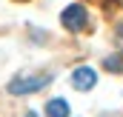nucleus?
I'll return each mask as SVG.
<instances>
[{
    "label": "nucleus",
    "instance_id": "nucleus-5",
    "mask_svg": "<svg viewBox=\"0 0 123 117\" xmlns=\"http://www.w3.org/2000/svg\"><path fill=\"white\" fill-rule=\"evenodd\" d=\"M103 66H106L109 71H120V69H123V60L115 54V57H106V60H103Z\"/></svg>",
    "mask_w": 123,
    "mask_h": 117
},
{
    "label": "nucleus",
    "instance_id": "nucleus-2",
    "mask_svg": "<svg viewBox=\"0 0 123 117\" xmlns=\"http://www.w3.org/2000/svg\"><path fill=\"white\" fill-rule=\"evenodd\" d=\"M60 20H63V26L69 31H80L83 26H86V9L83 6H66L63 9V14H60Z\"/></svg>",
    "mask_w": 123,
    "mask_h": 117
},
{
    "label": "nucleus",
    "instance_id": "nucleus-6",
    "mask_svg": "<svg viewBox=\"0 0 123 117\" xmlns=\"http://www.w3.org/2000/svg\"><path fill=\"white\" fill-rule=\"evenodd\" d=\"M117 46H120V49H123V26H120V29H117Z\"/></svg>",
    "mask_w": 123,
    "mask_h": 117
},
{
    "label": "nucleus",
    "instance_id": "nucleus-4",
    "mask_svg": "<svg viewBox=\"0 0 123 117\" xmlns=\"http://www.w3.org/2000/svg\"><path fill=\"white\" fill-rule=\"evenodd\" d=\"M46 114L49 117H69V103L66 100H49V106H46Z\"/></svg>",
    "mask_w": 123,
    "mask_h": 117
},
{
    "label": "nucleus",
    "instance_id": "nucleus-3",
    "mask_svg": "<svg viewBox=\"0 0 123 117\" xmlns=\"http://www.w3.org/2000/svg\"><path fill=\"white\" fill-rule=\"evenodd\" d=\"M94 83H97V74H94V69H89V66H80V69L72 71V86L74 88L89 91V88H94Z\"/></svg>",
    "mask_w": 123,
    "mask_h": 117
},
{
    "label": "nucleus",
    "instance_id": "nucleus-1",
    "mask_svg": "<svg viewBox=\"0 0 123 117\" xmlns=\"http://www.w3.org/2000/svg\"><path fill=\"white\" fill-rule=\"evenodd\" d=\"M49 74H17L14 80H9V94H29L37 88L49 86Z\"/></svg>",
    "mask_w": 123,
    "mask_h": 117
},
{
    "label": "nucleus",
    "instance_id": "nucleus-7",
    "mask_svg": "<svg viewBox=\"0 0 123 117\" xmlns=\"http://www.w3.org/2000/svg\"><path fill=\"white\" fill-rule=\"evenodd\" d=\"M26 117H37V114H34V111H29V114H26Z\"/></svg>",
    "mask_w": 123,
    "mask_h": 117
}]
</instances>
